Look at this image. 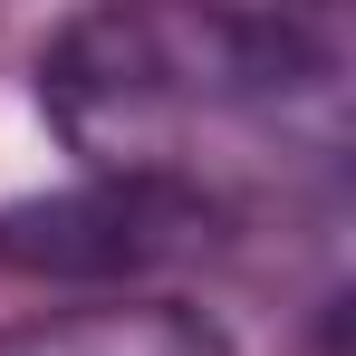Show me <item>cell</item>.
I'll return each instance as SVG.
<instances>
[{"label": "cell", "instance_id": "7a4b0ae2", "mask_svg": "<svg viewBox=\"0 0 356 356\" xmlns=\"http://www.w3.org/2000/svg\"><path fill=\"white\" fill-rule=\"evenodd\" d=\"M212 232H222V202L202 174H87L29 202H0V270L125 298V280L202 260Z\"/></svg>", "mask_w": 356, "mask_h": 356}, {"label": "cell", "instance_id": "6da1fadb", "mask_svg": "<svg viewBox=\"0 0 356 356\" xmlns=\"http://www.w3.org/2000/svg\"><path fill=\"white\" fill-rule=\"evenodd\" d=\"M327 87V29L280 10H77L39 49V106L97 174H183L202 116L308 106Z\"/></svg>", "mask_w": 356, "mask_h": 356}, {"label": "cell", "instance_id": "3957f363", "mask_svg": "<svg viewBox=\"0 0 356 356\" xmlns=\"http://www.w3.org/2000/svg\"><path fill=\"white\" fill-rule=\"evenodd\" d=\"M0 356H232V337L183 298H77L0 327Z\"/></svg>", "mask_w": 356, "mask_h": 356}]
</instances>
